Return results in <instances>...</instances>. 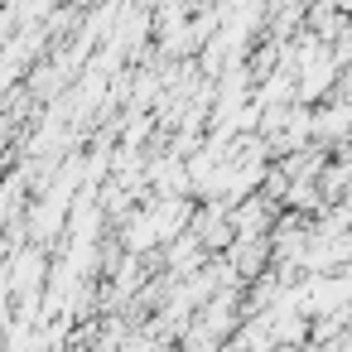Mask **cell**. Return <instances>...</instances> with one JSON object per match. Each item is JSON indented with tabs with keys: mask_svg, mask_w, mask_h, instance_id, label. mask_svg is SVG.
Returning <instances> with one entry per match:
<instances>
[{
	"mask_svg": "<svg viewBox=\"0 0 352 352\" xmlns=\"http://www.w3.org/2000/svg\"><path fill=\"white\" fill-rule=\"evenodd\" d=\"M63 208H68V203H63L58 193H49V198H44V203L30 212V227H34V236H39V241H49V236L58 232V222H63Z\"/></svg>",
	"mask_w": 352,
	"mask_h": 352,
	"instance_id": "7a4b0ae2",
	"label": "cell"
},
{
	"mask_svg": "<svg viewBox=\"0 0 352 352\" xmlns=\"http://www.w3.org/2000/svg\"><path fill=\"white\" fill-rule=\"evenodd\" d=\"M39 285H44V256H39V251H20V256H15L10 289H15V294H34Z\"/></svg>",
	"mask_w": 352,
	"mask_h": 352,
	"instance_id": "6da1fadb",
	"label": "cell"
}]
</instances>
